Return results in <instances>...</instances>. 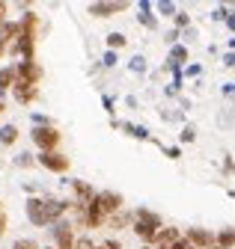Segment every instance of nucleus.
<instances>
[{
	"mask_svg": "<svg viewBox=\"0 0 235 249\" xmlns=\"http://www.w3.org/2000/svg\"><path fill=\"white\" fill-rule=\"evenodd\" d=\"M137 234L143 237V240H155L158 237V231H161V220L152 213V211H137Z\"/></svg>",
	"mask_w": 235,
	"mask_h": 249,
	"instance_id": "1",
	"label": "nucleus"
},
{
	"mask_svg": "<svg viewBox=\"0 0 235 249\" xmlns=\"http://www.w3.org/2000/svg\"><path fill=\"white\" fill-rule=\"evenodd\" d=\"M27 216H30V223H33V226H48V223H51L48 202H42V199H30V202H27Z\"/></svg>",
	"mask_w": 235,
	"mask_h": 249,
	"instance_id": "2",
	"label": "nucleus"
},
{
	"mask_svg": "<svg viewBox=\"0 0 235 249\" xmlns=\"http://www.w3.org/2000/svg\"><path fill=\"white\" fill-rule=\"evenodd\" d=\"M33 142H36L42 151H51L57 142H60V134H57L54 128H45V124H42V128H36V131H33Z\"/></svg>",
	"mask_w": 235,
	"mask_h": 249,
	"instance_id": "3",
	"label": "nucleus"
},
{
	"mask_svg": "<svg viewBox=\"0 0 235 249\" xmlns=\"http://www.w3.org/2000/svg\"><path fill=\"white\" fill-rule=\"evenodd\" d=\"M96 208L107 216V213H113V211H119V205H122V196H116V193H98L96 199Z\"/></svg>",
	"mask_w": 235,
	"mask_h": 249,
	"instance_id": "4",
	"label": "nucleus"
},
{
	"mask_svg": "<svg viewBox=\"0 0 235 249\" xmlns=\"http://www.w3.org/2000/svg\"><path fill=\"white\" fill-rule=\"evenodd\" d=\"M39 163L48 166L51 172H66V169H69V158H63V154H54V151H42Z\"/></svg>",
	"mask_w": 235,
	"mask_h": 249,
	"instance_id": "5",
	"label": "nucleus"
},
{
	"mask_svg": "<svg viewBox=\"0 0 235 249\" xmlns=\"http://www.w3.org/2000/svg\"><path fill=\"white\" fill-rule=\"evenodd\" d=\"M54 237H57V243H60V249H72V246H75V240H72V226H69V223H57Z\"/></svg>",
	"mask_w": 235,
	"mask_h": 249,
	"instance_id": "6",
	"label": "nucleus"
},
{
	"mask_svg": "<svg viewBox=\"0 0 235 249\" xmlns=\"http://www.w3.org/2000/svg\"><path fill=\"white\" fill-rule=\"evenodd\" d=\"M122 9H125V3H122V0H116V3H93V6H90V15L107 18V15H113V12H122Z\"/></svg>",
	"mask_w": 235,
	"mask_h": 249,
	"instance_id": "7",
	"label": "nucleus"
},
{
	"mask_svg": "<svg viewBox=\"0 0 235 249\" xmlns=\"http://www.w3.org/2000/svg\"><path fill=\"white\" fill-rule=\"evenodd\" d=\"M36 80H39V69L33 66V62H21V66H18V83L36 86Z\"/></svg>",
	"mask_w": 235,
	"mask_h": 249,
	"instance_id": "8",
	"label": "nucleus"
},
{
	"mask_svg": "<svg viewBox=\"0 0 235 249\" xmlns=\"http://www.w3.org/2000/svg\"><path fill=\"white\" fill-rule=\"evenodd\" d=\"M15 36H21V24H0V53L6 51V45Z\"/></svg>",
	"mask_w": 235,
	"mask_h": 249,
	"instance_id": "9",
	"label": "nucleus"
},
{
	"mask_svg": "<svg viewBox=\"0 0 235 249\" xmlns=\"http://www.w3.org/2000/svg\"><path fill=\"white\" fill-rule=\"evenodd\" d=\"M15 98L21 104H30L36 98V86H30V83H15Z\"/></svg>",
	"mask_w": 235,
	"mask_h": 249,
	"instance_id": "10",
	"label": "nucleus"
},
{
	"mask_svg": "<svg viewBox=\"0 0 235 249\" xmlns=\"http://www.w3.org/2000/svg\"><path fill=\"white\" fill-rule=\"evenodd\" d=\"M188 237H191V246H212V234L209 231H202V229H191L188 231Z\"/></svg>",
	"mask_w": 235,
	"mask_h": 249,
	"instance_id": "11",
	"label": "nucleus"
},
{
	"mask_svg": "<svg viewBox=\"0 0 235 249\" xmlns=\"http://www.w3.org/2000/svg\"><path fill=\"white\" fill-rule=\"evenodd\" d=\"M83 220H86V226H101L104 213L96 208V202H90V208H86V213H83Z\"/></svg>",
	"mask_w": 235,
	"mask_h": 249,
	"instance_id": "12",
	"label": "nucleus"
},
{
	"mask_svg": "<svg viewBox=\"0 0 235 249\" xmlns=\"http://www.w3.org/2000/svg\"><path fill=\"white\" fill-rule=\"evenodd\" d=\"M75 193L80 196V202H86V205H90L96 196H93V190H90V184H86V181H75Z\"/></svg>",
	"mask_w": 235,
	"mask_h": 249,
	"instance_id": "13",
	"label": "nucleus"
},
{
	"mask_svg": "<svg viewBox=\"0 0 235 249\" xmlns=\"http://www.w3.org/2000/svg\"><path fill=\"white\" fill-rule=\"evenodd\" d=\"M158 243H179V231H176V229H164V231H158V237H155Z\"/></svg>",
	"mask_w": 235,
	"mask_h": 249,
	"instance_id": "14",
	"label": "nucleus"
},
{
	"mask_svg": "<svg viewBox=\"0 0 235 249\" xmlns=\"http://www.w3.org/2000/svg\"><path fill=\"white\" fill-rule=\"evenodd\" d=\"M0 140H3L6 145H12V142L18 140V128H15V124H6V128H0Z\"/></svg>",
	"mask_w": 235,
	"mask_h": 249,
	"instance_id": "15",
	"label": "nucleus"
},
{
	"mask_svg": "<svg viewBox=\"0 0 235 249\" xmlns=\"http://www.w3.org/2000/svg\"><path fill=\"white\" fill-rule=\"evenodd\" d=\"M66 211V202H57V199H48V213H51V223L57 220V216H60Z\"/></svg>",
	"mask_w": 235,
	"mask_h": 249,
	"instance_id": "16",
	"label": "nucleus"
},
{
	"mask_svg": "<svg viewBox=\"0 0 235 249\" xmlns=\"http://www.w3.org/2000/svg\"><path fill=\"white\" fill-rule=\"evenodd\" d=\"M12 83H15V69H3V71H0V92L9 89Z\"/></svg>",
	"mask_w": 235,
	"mask_h": 249,
	"instance_id": "17",
	"label": "nucleus"
},
{
	"mask_svg": "<svg viewBox=\"0 0 235 249\" xmlns=\"http://www.w3.org/2000/svg\"><path fill=\"white\" fill-rule=\"evenodd\" d=\"M185 59H188V51H185L182 45L170 51V62H173V66H182V62H185Z\"/></svg>",
	"mask_w": 235,
	"mask_h": 249,
	"instance_id": "18",
	"label": "nucleus"
},
{
	"mask_svg": "<svg viewBox=\"0 0 235 249\" xmlns=\"http://www.w3.org/2000/svg\"><path fill=\"white\" fill-rule=\"evenodd\" d=\"M217 243H220V249H229V246L235 243V231H229V229H223V231L217 234Z\"/></svg>",
	"mask_w": 235,
	"mask_h": 249,
	"instance_id": "19",
	"label": "nucleus"
},
{
	"mask_svg": "<svg viewBox=\"0 0 235 249\" xmlns=\"http://www.w3.org/2000/svg\"><path fill=\"white\" fill-rule=\"evenodd\" d=\"M140 21H143L146 27H155V18L149 15V3H146V0L140 3Z\"/></svg>",
	"mask_w": 235,
	"mask_h": 249,
	"instance_id": "20",
	"label": "nucleus"
},
{
	"mask_svg": "<svg viewBox=\"0 0 235 249\" xmlns=\"http://www.w3.org/2000/svg\"><path fill=\"white\" fill-rule=\"evenodd\" d=\"M122 128H125L131 137H140V140H146V137H149V131H146V128H137V124H122Z\"/></svg>",
	"mask_w": 235,
	"mask_h": 249,
	"instance_id": "21",
	"label": "nucleus"
},
{
	"mask_svg": "<svg viewBox=\"0 0 235 249\" xmlns=\"http://www.w3.org/2000/svg\"><path fill=\"white\" fill-rule=\"evenodd\" d=\"M107 45H110V48H122V45H125V36H122V33H110V36H107Z\"/></svg>",
	"mask_w": 235,
	"mask_h": 249,
	"instance_id": "22",
	"label": "nucleus"
},
{
	"mask_svg": "<svg viewBox=\"0 0 235 249\" xmlns=\"http://www.w3.org/2000/svg\"><path fill=\"white\" fill-rule=\"evenodd\" d=\"M131 71H146V59L143 56H134L131 59Z\"/></svg>",
	"mask_w": 235,
	"mask_h": 249,
	"instance_id": "23",
	"label": "nucleus"
},
{
	"mask_svg": "<svg viewBox=\"0 0 235 249\" xmlns=\"http://www.w3.org/2000/svg\"><path fill=\"white\" fill-rule=\"evenodd\" d=\"M12 249H39V246H36L33 240H18V243H15Z\"/></svg>",
	"mask_w": 235,
	"mask_h": 249,
	"instance_id": "24",
	"label": "nucleus"
},
{
	"mask_svg": "<svg viewBox=\"0 0 235 249\" xmlns=\"http://www.w3.org/2000/svg\"><path fill=\"white\" fill-rule=\"evenodd\" d=\"M15 163H18V166H30V163H33V158H30V154H18Z\"/></svg>",
	"mask_w": 235,
	"mask_h": 249,
	"instance_id": "25",
	"label": "nucleus"
},
{
	"mask_svg": "<svg viewBox=\"0 0 235 249\" xmlns=\"http://www.w3.org/2000/svg\"><path fill=\"white\" fill-rule=\"evenodd\" d=\"M158 9H161L164 15H173V12H176V9H173V3H167V0H164V3H158Z\"/></svg>",
	"mask_w": 235,
	"mask_h": 249,
	"instance_id": "26",
	"label": "nucleus"
},
{
	"mask_svg": "<svg viewBox=\"0 0 235 249\" xmlns=\"http://www.w3.org/2000/svg\"><path fill=\"white\" fill-rule=\"evenodd\" d=\"M75 249H93V243H90V240H86V237H80V240L75 243Z\"/></svg>",
	"mask_w": 235,
	"mask_h": 249,
	"instance_id": "27",
	"label": "nucleus"
},
{
	"mask_svg": "<svg viewBox=\"0 0 235 249\" xmlns=\"http://www.w3.org/2000/svg\"><path fill=\"white\" fill-rule=\"evenodd\" d=\"M104 66H107V69L116 66V53H104Z\"/></svg>",
	"mask_w": 235,
	"mask_h": 249,
	"instance_id": "28",
	"label": "nucleus"
},
{
	"mask_svg": "<svg viewBox=\"0 0 235 249\" xmlns=\"http://www.w3.org/2000/svg\"><path fill=\"white\" fill-rule=\"evenodd\" d=\"M182 140H185V142H191V140H194V128H185V134H182Z\"/></svg>",
	"mask_w": 235,
	"mask_h": 249,
	"instance_id": "29",
	"label": "nucleus"
},
{
	"mask_svg": "<svg viewBox=\"0 0 235 249\" xmlns=\"http://www.w3.org/2000/svg\"><path fill=\"white\" fill-rule=\"evenodd\" d=\"M176 24H179V27H188V15H176Z\"/></svg>",
	"mask_w": 235,
	"mask_h": 249,
	"instance_id": "30",
	"label": "nucleus"
},
{
	"mask_svg": "<svg viewBox=\"0 0 235 249\" xmlns=\"http://www.w3.org/2000/svg\"><path fill=\"white\" fill-rule=\"evenodd\" d=\"M101 249H122V246H119V243H116V240H107V243H104Z\"/></svg>",
	"mask_w": 235,
	"mask_h": 249,
	"instance_id": "31",
	"label": "nucleus"
},
{
	"mask_svg": "<svg viewBox=\"0 0 235 249\" xmlns=\"http://www.w3.org/2000/svg\"><path fill=\"white\" fill-rule=\"evenodd\" d=\"M3 15H6V3H0V24H3Z\"/></svg>",
	"mask_w": 235,
	"mask_h": 249,
	"instance_id": "32",
	"label": "nucleus"
},
{
	"mask_svg": "<svg viewBox=\"0 0 235 249\" xmlns=\"http://www.w3.org/2000/svg\"><path fill=\"white\" fill-rule=\"evenodd\" d=\"M6 231V220H3V216H0V234H3Z\"/></svg>",
	"mask_w": 235,
	"mask_h": 249,
	"instance_id": "33",
	"label": "nucleus"
},
{
	"mask_svg": "<svg viewBox=\"0 0 235 249\" xmlns=\"http://www.w3.org/2000/svg\"><path fill=\"white\" fill-rule=\"evenodd\" d=\"M0 113H3V101H0Z\"/></svg>",
	"mask_w": 235,
	"mask_h": 249,
	"instance_id": "34",
	"label": "nucleus"
},
{
	"mask_svg": "<svg viewBox=\"0 0 235 249\" xmlns=\"http://www.w3.org/2000/svg\"><path fill=\"white\" fill-rule=\"evenodd\" d=\"M146 249H152V246H146Z\"/></svg>",
	"mask_w": 235,
	"mask_h": 249,
	"instance_id": "35",
	"label": "nucleus"
},
{
	"mask_svg": "<svg viewBox=\"0 0 235 249\" xmlns=\"http://www.w3.org/2000/svg\"><path fill=\"white\" fill-rule=\"evenodd\" d=\"M217 249H220V246H217Z\"/></svg>",
	"mask_w": 235,
	"mask_h": 249,
	"instance_id": "36",
	"label": "nucleus"
}]
</instances>
